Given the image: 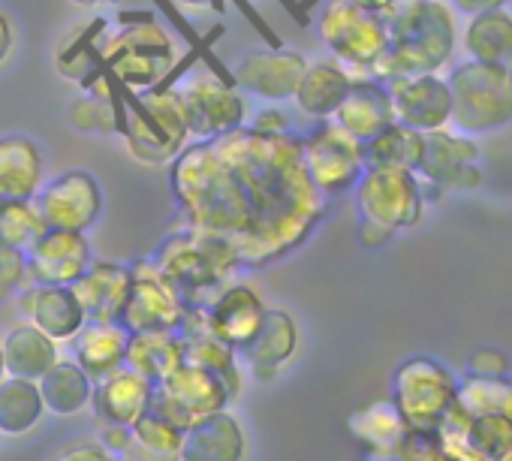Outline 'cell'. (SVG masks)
<instances>
[{
	"instance_id": "ab89813d",
	"label": "cell",
	"mask_w": 512,
	"mask_h": 461,
	"mask_svg": "<svg viewBox=\"0 0 512 461\" xmlns=\"http://www.w3.org/2000/svg\"><path fill=\"white\" fill-rule=\"evenodd\" d=\"M46 229L49 226L34 199H28V202L0 199V245L28 251Z\"/></svg>"
},
{
	"instance_id": "ac0fdd59",
	"label": "cell",
	"mask_w": 512,
	"mask_h": 461,
	"mask_svg": "<svg viewBox=\"0 0 512 461\" xmlns=\"http://www.w3.org/2000/svg\"><path fill=\"white\" fill-rule=\"evenodd\" d=\"M25 257H28V281L55 284V287H73L94 263L88 233H70V229H52V226L25 251Z\"/></svg>"
},
{
	"instance_id": "6da1fadb",
	"label": "cell",
	"mask_w": 512,
	"mask_h": 461,
	"mask_svg": "<svg viewBox=\"0 0 512 461\" xmlns=\"http://www.w3.org/2000/svg\"><path fill=\"white\" fill-rule=\"evenodd\" d=\"M184 226L226 239L241 269H263L299 251L329 211L311 181L302 136L238 127L187 142L169 163Z\"/></svg>"
},
{
	"instance_id": "f6af8a7d",
	"label": "cell",
	"mask_w": 512,
	"mask_h": 461,
	"mask_svg": "<svg viewBox=\"0 0 512 461\" xmlns=\"http://www.w3.org/2000/svg\"><path fill=\"white\" fill-rule=\"evenodd\" d=\"M473 377H506L509 374V359L497 350V347H479L473 356H470V365H467Z\"/></svg>"
},
{
	"instance_id": "603a6c76",
	"label": "cell",
	"mask_w": 512,
	"mask_h": 461,
	"mask_svg": "<svg viewBox=\"0 0 512 461\" xmlns=\"http://www.w3.org/2000/svg\"><path fill=\"white\" fill-rule=\"evenodd\" d=\"M329 121H335L341 130H347L362 145L368 139H374L377 133H383L395 121L386 82H377L371 76H353L347 97L341 100L338 112Z\"/></svg>"
},
{
	"instance_id": "60d3db41",
	"label": "cell",
	"mask_w": 512,
	"mask_h": 461,
	"mask_svg": "<svg viewBox=\"0 0 512 461\" xmlns=\"http://www.w3.org/2000/svg\"><path fill=\"white\" fill-rule=\"evenodd\" d=\"M467 437L473 443V449L494 461L506 452H512V416L506 413H473L470 425H467Z\"/></svg>"
},
{
	"instance_id": "5bb4252c",
	"label": "cell",
	"mask_w": 512,
	"mask_h": 461,
	"mask_svg": "<svg viewBox=\"0 0 512 461\" xmlns=\"http://www.w3.org/2000/svg\"><path fill=\"white\" fill-rule=\"evenodd\" d=\"M187 305L169 278L154 266L151 257L130 263V293L118 323L127 332H151V329H175L181 326Z\"/></svg>"
},
{
	"instance_id": "3957f363",
	"label": "cell",
	"mask_w": 512,
	"mask_h": 461,
	"mask_svg": "<svg viewBox=\"0 0 512 461\" xmlns=\"http://www.w3.org/2000/svg\"><path fill=\"white\" fill-rule=\"evenodd\" d=\"M100 58L106 73L127 91H148L160 85L178 61L172 34L151 10H121L100 37Z\"/></svg>"
},
{
	"instance_id": "7dc6e473",
	"label": "cell",
	"mask_w": 512,
	"mask_h": 461,
	"mask_svg": "<svg viewBox=\"0 0 512 461\" xmlns=\"http://www.w3.org/2000/svg\"><path fill=\"white\" fill-rule=\"evenodd\" d=\"M154 7L166 13V19L172 22V28H175L178 34H184V40L190 43V49H208V46L202 43V37H199V34L193 31V28H190V22H187V19H184V16L178 13V7L172 4V0H154Z\"/></svg>"
},
{
	"instance_id": "ee69618b",
	"label": "cell",
	"mask_w": 512,
	"mask_h": 461,
	"mask_svg": "<svg viewBox=\"0 0 512 461\" xmlns=\"http://www.w3.org/2000/svg\"><path fill=\"white\" fill-rule=\"evenodd\" d=\"M49 461H118V455L109 452L100 437L97 440L82 437V440H73L64 449H58Z\"/></svg>"
},
{
	"instance_id": "ba28073f",
	"label": "cell",
	"mask_w": 512,
	"mask_h": 461,
	"mask_svg": "<svg viewBox=\"0 0 512 461\" xmlns=\"http://www.w3.org/2000/svg\"><path fill=\"white\" fill-rule=\"evenodd\" d=\"M317 34L335 61H341L353 76H368L389 46L386 19L359 7L356 0H323Z\"/></svg>"
},
{
	"instance_id": "8d00e7d4",
	"label": "cell",
	"mask_w": 512,
	"mask_h": 461,
	"mask_svg": "<svg viewBox=\"0 0 512 461\" xmlns=\"http://www.w3.org/2000/svg\"><path fill=\"white\" fill-rule=\"evenodd\" d=\"M422 136L398 121H392L383 133L365 142V166H398L416 172L422 157Z\"/></svg>"
},
{
	"instance_id": "816d5d0a",
	"label": "cell",
	"mask_w": 512,
	"mask_h": 461,
	"mask_svg": "<svg viewBox=\"0 0 512 461\" xmlns=\"http://www.w3.org/2000/svg\"><path fill=\"white\" fill-rule=\"evenodd\" d=\"M359 7H365V10H371V13H380V16H386L398 0H356Z\"/></svg>"
},
{
	"instance_id": "f546056e",
	"label": "cell",
	"mask_w": 512,
	"mask_h": 461,
	"mask_svg": "<svg viewBox=\"0 0 512 461\" xmlns=\"http://www.w3.org/2000/svg\"><path fill=\"white\" fill-rule=\"evenodd\" d=\"M37 386H40L46 413L58 419H73L82 410H88L91 392H94V380L79 368L73 356H58L55 365L37 380Z\"/></svg>"
},
{
	"instance_id": "7bdbcfd3",
	"label": "cell",
	"mask_w": 512,
	"mask_h": 461,
	"mask_svg": "<svg viewBox=\"0 0 512 461\" xmlns=\"http://www.w3.org/2000/svg\"><path fill=\"white\" fill-rule=\"evenodd\" d=\"M28 257L19 248L0 245V302L16 299L28 287Z\"/></svg>"
},
{
	"instance_id": "11a10c76",
	"label": "cell",
	"mask_w": 512,
	"mask_h": 461,
	"mask_svg": "<svg viewBox=\"0 0 512 461\" xmlns=\"http://www.w3.org/2000/svg\"><path fill=\"white\" fill-rule=\"evenodd\" d=\"M7 377V368H4V347H0V380Z\"/></svg>"
},
{
	"instance_id": "8992f818",
	"label": "cell",
	"mask_w": 512,
	"mask_h": 461,
	"mask_svg": "<svg viewBox=\"0 0 512 461\" xmlns=\"http://www.w3.org/2000/svg\"><path fill=\"white\" fill-rule=\"evenodd\" d=\"M446 82L452 94V130L479 136L512 124V79L503 64L467 61Z\"/></svg>"
},
{
	"instance_id": "e0dca14e",
	"label": "cell",
	"mask_w": 512,
	"mask_h": 461,
	"mask_svg": "<svg viewBox=\"0 0 512 461\" xmlns=\"http://www.w3.org/2000/svg\"><path fill=\"white\" fill-rule=\"evenodd\" d=\"M392 97L395 121L419 130L434 133L446 130L452 121V94L449 82L440 73H416V76H395L386 82Z\"/></svg>"
},
{
	"instance_id": "74e56055",
	"label": "cell",
	"mask_w": 512,
	"mask_h": 461,
	"mask_svg": "<svg viewBox=\"0 0 512 461\" xmlns=\"http://www.w3.org/2000/svg\"><path fill=\"white\" fill-rule=\"evenodd\" d=\"M130 434H133L130 452L139 461H178V455H181L184 428L172 425L169 419H163L151 410L130 428Z\"/></svg>"
},
{
	"instance_id": "7c38bea8",
	"label": "cell",
	"mask_w": 512,
	"mask_h": 461,
	"mask_svg": "<svg viewBox=\"0 0 512 461\" xmlns=\"http://www.w3.org/2000/svg\"><path fill=\"white\" fill-rule=\"evenodd\" d=\"M302 157L311 181L329 199L353 190L365 172V145L335 121H317V127L302 136Z\"/></svg>"
},
{
	"instance_id": "d6a6232c",
	"label": "cell",
	"mask_w": 512,
	"mask_h": 461,
	"mask_svg": "<svg viewBox=\"0 0 512 461\" xmlns=\"http://www.w3.org/2000/svg\"><path fill=\"white\" fill-rule=\"evenodd\" d=\"M464 52L479 64H509L512 61V13L506 7L473 13L464 28Z\"/></svg>"
},
{
	"instance_id": "9c48e42d",
	"label": "cell",
	"mask_w": 512,
	"mask_h": 461,
	"mask_svg": "<svg viewBox=\"0 0 512 461\" xmlns=\"http://www.w3.org/2000/svg\"><path fill=\"white\" fill-rule=\"evenodd\" d=\"M458 395V377L434 356H410L392 374V401L410 428L437 431Z\"/></svg>"
},
{
	"instance_id": "db71d44e",
	"label": "cell",
	"mask_w": 512,
	"mask_h": 461,
	"mask_svg": "<svg viewBox=\"0 0 512 461\" xmlns=\"http://www.w3.org/2000/svg\"><path fill=\"white\" fill-rule=\"evenodd\" d=\"M359 461H395V458L392 455H371V452H365Z\"/></svg>"
},
{
	"instance_id": "2e32d148",
	"label": "cell",
	"mask_w": 512,
	"mask_h": 461,
	"mask_svg": "<svg viewBox=\"0 0 512 461\" xmlns=\"http://www.w3.org/2000/svg\"><path fill=\"white\" fill-rule=\"evenodd\" d=\"M308 70V55L299 49H253L241 55L232 67V82L244 97L263 103H290L302 76Z\"/></svg>"
},
{
	"instance_id": "5b68a950",
	"label": "cell",
	"mask_w": 512,
	"mask_h": 461,
	"mask_svg": "<svg viewBox=\"0 0 512 461\" xmlns=\"http://www.w3.org/2000/svg\"><path fill=\"white\" fill-rule=\"evenodd\" d=\"M124 121L118 136L136 163L169 166L190 142L187 121L175 94V85H154L148 91H121Z\"/></svg>"
},
{
	"instance_id": "4316f807",
	"label": "cell",
	"mask_w": 512,
	"mask_h": 461,
	"mask_svg": "<svg viewBox=\"0 0 512 461\" xmlns=\"http://www.w3.org/2000/svg\"><path fill=\"white\" fill-rule=\"evenodd\" d=\"M350 85H353V73L341 61H335V58L308 61V70L293 94V103L305 118L329 121L338 112L341 100L347 97Z\"/></svg>"
},
{
	"instance_id": "f35d334b",
	"label": "cell",
	"mask_w": 512,
	"mask_h": 461,
	"mask_svg": "<svg viewBox=\"0 0 512 461\" xmlns=\"http://www.w3.org/2000/svg\"><path fill=\"white\" fill-rule=\"evenodd\" d=\"M455 404L464 413H506L512 416V377H461Z\"/></svg>"
},
{
	"instance_id": "b9f144b4",
	"label": "cell",
	"mask_w": 512,
	"mask_h": 461,
	"mask_svg": "<svg viewBox=\"0 0 512 461\" xmlns=\"http://www.w3.org/2000/svg\"><path fill=\"white\" fill-rule=\"evenodd\" d=\"M392 458L395 461H449L437 431H425V428H407Z\"/></svg>"
},
{
	"instance_id": "9f6ffc18",
	"label": "cell",
	"mask_w": 512,
	"mask_h": 461,
	"mask_svg": "<svg viewBox=\"0 0 512 461\" xmlns=\"http://www.w3.org/2000/svg\"><path fill=\"white\" fill-rule=\"evenodd\" d=\"M494 461H512V452H506V455H500V458H494Z\"/></svg>"
},
{
	"instance_id": "f907efd6",
	"label": "cell",
	"mask_w": 512,
	"mask_h": 461,
	"mask_svg": "<svg viewBox=\"0 0 512 461\" xmlns=\"http://www.w3.org/2000/svg\"><path fill=\"white\" fill-rule=\"evenodd\" d=\"M175 7L184 10H214V13H226V0H172Z\"/></svg>"
},
{
	"instance_id": "83f0119b",
	"label": "cell",
	"mask_w": 512,
	"mask_h": 461,
	"mask_svg": "<svg viewBox=\"0 0 512 461\" xmlns=\"http://www.w3.org/2000/svg\"><path fill=\"white\" fill-rule=\"evenodd\" d=\"M109 19L94 16L88 22L73 25L55 46V73L73 85H85L91 82L100 70H103V58H100V37L106 31Z\"/></svg>"
},
{
	"instance_id": "7a4b0ae2",
	"label": "cell",
	"mask_w": 512,
	"mask_h": 461,
	"mask_svg": "<svg viewBox=\"0 0 512 461\" xmlns=\"http://www.w3.org/2000/svg\"><path fill=\"white\" fill-rule=\"evenodd\" d=\"M389 46L368 70L371 79L389 82L395 76L440 73L458 43L455 10L446 0H398L383 16Z\"/></svg>"
},
{
	"instance_id": "9a60e30c",
	"label": "cell",
	"mask_w": 512,
	"mask_h": 461,
	"mask_svg": "<svg viewBox=\"0 0 512 461\" xmlns=\"http://www.w3.org/2000/svg\"><path fill=\"white\" fill-rule=\"evenodd\" d=\"M34 202L46 226L70 233H88L103 217V187L88 169H67L46 178Z\"/></svg>"
},
{
	"instance_id": "ffe728a7",
	"label": "cell",
	"mask_w": 512,
	"mask_h": 461,
	"mask_svg": "<svg viewBox=\"0 0 512 461\" xmlns=\"http://www.w3.org/2000/svg\"><path fill=\"white\" fill-rule=\"evenodd\" d=\"M269 305L263 293L253 284L229 281L208 305H205V326L214 338L229 344L235 353L256 335L263 326Z\"/></svg>"
},
{
	"instance_id": "f5cc1de1",
	"label": "cell",
	"mask_w": 512,
	"mask_h": 461,
	"mask_svg": "<svg viewBox=\"0 0 512 461\" xmlns=\"http://www.w3.org/2000/svg\"><path fill=\"white\" fill-rule=\"evenodd\" d=\"M76 10H97V7H106V4H115V0H70Z\"/></svg>"
},
{
	"instance_id": "4dcf8cb0",
	"label": "cell",
	"mask_w": 512,
	"mask_h": 461,
	"mask_svg": "<svg viewBox=\"0 0 512 461\" xmlns=\"http://www.w3.org/2000/svg\"><path fill=\"white\" fill-rule=\"evenodd\" d=\"M0 347H4V368L10 377H25V380H40L55 359L61 356V344H55L49 335H43L37 326L16 323L4 338H0Z\"/></svg>"
},
{
	"instance_id": "4fadbf2b",
	"label": "cell",
	"mask_w": 512,
	"mask_h": 461,
	"mask_svg": "<svg viewBox=\"0 0 512 461\" xmlns=\"http://www.w3.org/2000/svg\"><path fill=\"white\" fill-rule=\"evenodd\" d=\"M479 145L473 136L458 133L452 127L434 130L422 136V157L416 166V175L428 190L452 193V190H476L482 184V172L476 166Z\"/></svg>"
},
{
	"instance_id": "681fc988",
	"label": "cell",
	"mask_w": 512,
	"mask_h": 461,
	"mask_svg": "<svg viewBox=\"0 0 512 461\" xmlns=\"http://www.w3.org/2000/svg\"><path fill=\"white\" fill-rule=\"evenodd\" d=\"M449 4H452V10H455V13H467V16H473V13H485V10L506 7L509 0H449Z\"/></svg>"
},
{
	"instance_id": "f1b7e54d",
	"label": "cell",
	"mask_w": 512,
	"mask_h": 461,
	"mask_svg": "<svg viewBox=\"0 0 512 461\" xmlns=\"http://www.w3.org/2000/svg\"><path fill=\"white\" fill-rule=\"evenodd\" d=\"M127 341H130V332L121 323L88 320L70 344H73V359L79 362V368L97 383V380L109 377L112 371L124 368Z\"/></svg>"
},
{
	"instance_id": "30bf717a",
	"label": "cell",
	"mask_w": 512,
	"mask_h": 461,
	"mask_svg": "<svg viewBox=\"0 0 512 461\" xmlns=\"http://www.w3.org/2000/svg\"><path fill=\"white\" fill-rule=\"evenodd\" d=\"M175 94L187 121L190 142L217 139L247 124L244 94L232 82L220 79L217 73L184 76L175 85Z\"/></svg>"
},
{
	"instance_id": "d590c367",
	"label": "cell",
	"mask_w": 512,
	"mask_h": 461,
	"mask_svg": "<svg viewBox=\"0 0 512 461\" xmlns=\"http://www.w3.org/2000/svg\"><path fill=\"white\" fill-rule=\"evenodd\" d=\"M184 359L193 362V365H199V368H205L208 374H214L226 386V392H229L232 401L241 395L244 377H247L244 368H241V359H238V353L229 344H223L211 332L184 338Z\"/></svg>"
},
{
	"instance_id": "e575fe53",
	"label": "cell",
	"mask_w": 512,
	"mask_h": 461,
	"mask_svg": "<svg viewBox=\"0 0 512 461\" xmlns=\"http://www.w3.org/2000/svg\"><path fill=\"white\" fill-rule=\"evenodd\" d=\"M46 419V404L40 386L25 377L0 380V434L25 437Z\"/></svg>"
},
{
	"instance_id": "6f0895ef",
	"label": "cell",
	"mask_w": 512,
	"mask_h": 461,
	"mask_svg": "<svg viewBox=\"0 0 512 461\" xmlns=\"http://www.w3.org/2000/svg\"><path fill=\"white\" fill-rule=\"evenodd\" d=\"M506 70H509V79H512V61H509V64H506Z\"/></svg>"
},
{
	"instance_id": "7402d4cb",
	"label": "cell",
	"mask_w": 512,
	"mask_h": 461,
	"mask_svg": "<svg viewBox=\"0 0 512 461\" xmlns=\"http://www.w3.org/2000/svg\"><path fill=\"white\" fill-rule=\"evenodd\" d=\"M151 398H154V383L145 374L124 365L94 383L88 407L94 410L100 425L133 428L151 410Z\"/></svg>"
},
{
	"instance_id": "1f68e13d",
	"label": "cell",
	"mask_w": 512,
	"mask_h": 461,
	"mask_svg": "<svg viewBox=\"0 0 512 461\" xmlns=\"http://www.w3.org/2000/svg\"><path fill=\"white\" fill-rule=\"evenodd\" d=\"M347 428H350L353 440L365 452L392 455L410 425H407V419L401 416V410L395 407L392 398H380V401H371V404L353 410L350 419H347Z\"/></svg>"
},
{
	"instance_id": "836d02e7",
	"label": "cell",
	"mask_w": 512,
	"mask_h": 461,
	"mask_svg": "<svg viewBox=\"0 0 512 461\" xmlns=\"http://www.w3.org/2000/svg\"><path fill=\"white\" fill-rule=\"evenodd\" d=\"M184 362V338L175 329L130 332L127 341V368L145 374L151 383L166 377L175 365Z\"/></svg>"
},
{
	"instance_id": "bcb514c9",
	"label": "cell",
	"mask_w": 512,
	"mask_h": 461,
	"mask_svg": "<svg viewBox=\"0 0 512 461\" xmlns=\"http://www.w3.org/2000/svg\"><path fill=\"white\" fill-rule=\"evenodd\" d=\"M244 127H250L256 133H293L290 115L284 109H278V106H263L253 118H247Z\"/></svg>"
},
{
	"instance_id": "d6986e66",
	"label": "cell",
	"mask_w": 512,
	"mask_h": 461,
	"mask_svg": "<svg viewBox=\"0 0 512 461\" xmlns=\"http://www.w3.org/2000/svg\"><path fill=\"white\" fill-rule=\"evenodd\" d=\"M299 344H302V332L296 317L284 308H269L263 326L238 350V359L247 377L269 383L296 359Z\"/></svg>"
},
{
	"instance_id": "cb8c5ba5",
	"label": "cell",
	"mask_w": 512,
	"mask_h": 461,
	"mask_svg": "<svg viewBox=\"0 0 512 461\" xmlns=\"http://www.w3.org/2000/svg\"><path fill=\"white\" fill-rule=\"evenodd\" d=\"M46 181V154L34 136H0V199H37Z\"/></svg>"
},
{
	"instance_id": "277c9868",
	"label": "cell",
	"mask_w": 512,
	"mask_h": 461,
	"mask_svg": "<svg viewBox=\"0 0 512 461\" xmlns=\"http://www.w3.org/2000/svg\"><path fill=\"white\" fill-rule=\"evenodd\" d=\"M151 260L178 290L184 305L196 308H205L241 272V263L226 239L190 226L175 229Z\"/></svg>"
},
{
	"instance_id": "44dd1931",
	"label": "cell",
	"mask_w": 512,
	"mask_h": 461,
	"mask_svg": "<svg viewBox=\"0 0 512 461\" xmlns=\"http://www.w3.org/2000/svg\"><path fill=\"white\" fill-rule=\"evenodd\" d=\"M16 299H19L22 317L31 326H37L43 335H49L55 344H70L88 323L73 287L28 284Z\"/></svg>"
},
{
	"instance_id": "484cf974",
	"label": "cell",
	"mask_w": 512,
	"mask_h": 461,
	"mask_svg": "<svg viewBox=\"0 0 512 461\" xmlns=\"http://www.w3.org/2000/svg\"><path fill=\"white\" fill-rule=\"evenodd\" d=\"M73 293L94 323H118L127 293H130V266L124 263H91L88 272L73 284Z\"/></svg>"
},
{
	"instance_id": "8fae6325",
	"label": "cell",
	"mask_w": 512,
	"mask_h": 461,
	"mask_svg": "<svg viewBox=\"0 0 512 461\" xmlns=\"http://www.w3.org/2000/svg\"><path fill=\"white\" fill-rule=\"evenodd\" d=\"M229 401L232 398H229L226 386L214 374H208L205 368L184 359L181 365H175L166 377H160L154 383L151 413H157L187 431L199 419H205L217 410H226Z\"/></svg>"
},
{
	"instance_id": "d4e9b609",
	"label": "cell",
	"mask_w": 512,
	"mask_h": 461,
	"mask_svg": "<svg viewBox=\"0 0 512 461\" xmlns=\"http://www.w3.org/2000/svg\"><path fill=\"white\" fill-rule=\"evenodd\" d=\"M247 434L235 413L217 410L184 431L178 461H244Z\"/></svg>"
},
{
	"instance_id": "52a82bcc",
	"label": "cell",
	"mask_w": 512,
	"mask_h": 461,
	"mask_svg": "<svg viewBox=\"0 0 512 461\" xmlns=\"http://www.w3.org/2000/svg\"><path fill=\"white\" fill-rule=\"evenodd\" d=\"M353 196L359 223L377 226L389 236L416 226L428 202L419 175L398 166H365L353 187Z\"/></svg>"
},
{
	"instance_id": "c3c4849f",
	"label": "cell",
	"mask_w": 512,
	"mask_h": 461,
	"mask_svg": "<svg viewBox=\"0 0 512 461\" xmlns=\"http://www.w3.org/2000/svg\"><path fill=\"white\" fill-rule=\"evenodd\" d=\"M16 46H19V31H16V22L13 16L0 7V67H7L16 55Z\"/></svg>"
}]
</instances>
